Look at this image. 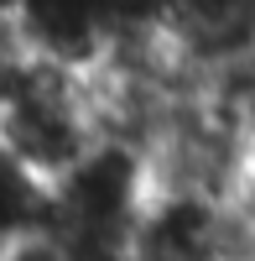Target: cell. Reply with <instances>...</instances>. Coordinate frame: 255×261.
Listing matches in <instances>:
<instances>
[]
</instances>
